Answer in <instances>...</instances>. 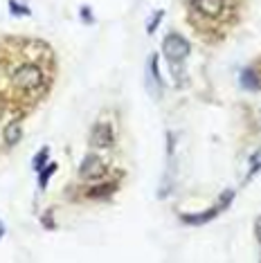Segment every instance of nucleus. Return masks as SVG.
Masks as SVG:
<instances>
[{
	"label": "nucleus",
	"instance_id": "12",
	"mask_svg": "<svg viewBox=\"0 0 261 263\" xmlns=\"http://www.w3.org/2000/svg\"><path fill=\"white\" fill-rule=\"evenodd\" d=\"M162 16H164V11H162V9H158L156 14H153L151 23H149V25H146V32H149V34H153V32H156V29H158V25H160V21H162Z\"/></svg>",
	"mask_w": 261,
	"mask_h": 263
},
{
	"label": "nucleus",
	"instance_id": "15",
	"mask_svg": "<svg viewBox=\"0 0 261 263\" xmlns=\"http://www.w3.org/2000/svg\"><path fill=\"white\" fill-rule=\"evenodd\" d=\"M81 16H84V21H86V23H90V21H92V18H90V9H88V7L81 9Z\"/></svg>",
	"mask_w": 261,
	"mask_h": 263
},
{
	"label": "nucleus",
	"instance_id": "13",
	"mask_svg": "<svg viewBox=\"0 0 261 263\" xmlns=\"http://www.w3.org/2000/svg\"><path fill=\"white\" fill-rule=\"evenodd\" d=\"M9 9L14 11L16 16H27V14H29V9H27V7H21V5H18V3H14V0L9 3Z\"/></svg>",
	"mask_w": 261,
	"mask_h": 263
},
{
	"label": "nucleus",
	"instance_id": "1",
	"mask_svg": "<svg viewBox=\"0 0 261 263\" xmlns=\"http://www.w3.org/2000/svg\"><path fill=\"white\" fill-rule=\"evenodd\" d=\"M14 86L18 88H25V90H36V88L41 86V79H43V74H41L39 65H21V68H16L14 72Z\"/></svg>",
	"mask_w": 261,
	"mask_h": 263
},
{
	"label": "nucleus",
	"instance_id": "9",
	"mask_svg": "<svg viewBox=\"0 0 261 263\" xmlns=\"http://www.w3.org/2000/svg\"><path fill=\"white\" fill-rule=\"evenodd\" d=\"M241 83L248 88V90H257L259 88V79H257V74H254L252 70H246V72L241 74Z\"/></svg>",
	"mask_w": 261,
	"mask_h": 263
},
{
	"label": "nucleus",
	"instance_id": "11",
	"mask_svg": "<svg viewBox=\"0 0 261 263\" xmlns=\"http://www.w3.org/2000/svg\"><path fill=\"white\" fill-rule=\"evenodd\" d=\"M54 171H57V164H47L45 169L41 171V176H39V184H41V187H45L47 180H50V176H52Z\"/></svg>",
	"mask_w": 261,
	"mask_h": 263
},
{
	"label": "nucleus",
	"instance_id": "6",
	"mask_svg": "<svg viewBox=\"0 0 261 263\" xmlns=\"http://www.w3.org/2000/svg\"><path fill=\"white\" fill-rule=\"evenodd\" d=\"M218 212H223V207L216 202V207L207 209L205 214H196V216H192V214H187V216H182V223H189V225H203V223H210V220L214 218Z\"/></svg>",
	"mask_w": 261,
	"mask_h": 263
},
{
	"label": "nucleus",
	"instance_id": "17",
	"mask_svg": "<svg viewBox=\"0 0 261 263\" xmlns=\"http://www.w3.org/2000/svg\"><path fill=\"white\" fill-rule=\"evenodd\" d=\"M5 236V225H3V220H0V238Z\"/></svg>",
	"mask_w": 261,
	"mask_h": 263
},
{
	"label": "nucleus",
	"instance_id": "10",
	"mask_svg": "<svg viewBox=\"0 0 261 263\" xmlns=\"http://www.w3.org/2000/svg\"><path fill=\"white\" fill-rule=\"evenodd\" d=\"M47 155H50V148L43 146V148H41V151L36 153V158H34V162H32L34 171H41V169H43V166L47 164Z\"/></svg>",
	"mask_w": 261,
	"mask_h": 263
},
{
	"label": "nucleus",
	"instance_id": "8",
	"mask_svg": "<svg viewBox=\"0 0 261 263\" xmlns=\"http://www.w3.org/2000/svg\"><path fill=\"white\" fill-rule=\"evenodd\" d=\"M5 142H7V146H16L18 144V140L23 137V126H21V122H11L5 126Z\"/></svg>",
	"mask_w": 261,
	"mask_h": 263
},
{
	"label": "nucleus",
	"instance_id": "3",
	"mask_svg": "<svg viewBox=\"0 0 261 263\" xmlns=\"http://www.w3.org/2000/svg\"><path fill=\"white\" fill-rule=\"evenodd\" d=\"M106 171V166L102 162V158H97V155H88L84 160V164H81L79 169V176L84 178V180H92V178H102Z\"/></svg>",
	"mask_w": 261,
	"mask_h": 263
},
{
	"label": "nucleus",
	"instance_id": "14",
	"mask_svg": "<svg viewBox=\"0 0 261 263\" xmlns=\"http://www.w3.org/2000/svg\"><path fill=\"white\" fill-rule=\"evenodd\" d=\"M113 187H110V184H106V187H97V189H90V191H88V194H90V196H104L106 194V191H110Z\"/></svg>",
	"mask_w": 261,
	"mask_h": 263
},
{
	"label": "nucleus",
	"instance_id": "5",
	"mask_svg": "<svg viewBox=\"0 0 261 263\" xmlns=\"http://www.w3.org/2000/svg\"><path fill=\"white\" fill-rule=\"evenodd\" d=\"M194 9L200 11V14H205V16L216 18V16H221V11H223V0H194Z\"/></svg>",
	"mask_w": 261,
	"mask_h": 263
},
{
	"label": "nucleus",
	"instance_id": "16",
	"mask_svg": "<svg viewBox=\"0 0 261 263\" xmlns=\"http://www.w3.org/2000/svg\"><path fill=\"white\" fill-rule=\"evenodd\" d=\"M254 230H257V236H259V241H261V218L257 220V225H254Z\"/></svg>",
	"mask_w": 261,
	"mask_h": 263
},
{
	"label": "nucleus",
	"instance_id": "7",
	"mask_svg": "<svg viewBox=\"0 0 261 263\" xmlns=\"http://www.w3.org/2000/svg\"><path fill=\"white\" fill-rule=\"evenodd\" d=\"M146 83L156 90H160V86H162V79H160V72H158V57H151V61H149V70H146Z\"/></svg>",
	"mask_w": 261,
	"mask_h": 263
},
{
	"label": "nucleus",
	"instance_id": "2",
	"mask_svg": "<svg viewBox=\"0 0 261 263\" xmlns=\"http://www.w3.org/2000/svg\"><path fill=\"white\" fill-rule=\"evenodd\" d=\"M162 52L171 63H178V61H182V59H187L189 43L182 36H178V34H169V36L162 41Z\"/></svg>",
	"mask_w": 261,
	"mask_h": 263
},
{
	"label": "nucleus",
	"instance_id": "4",
	"mask_svg": "<svg viewBox=\"0 0 261 263\" xmlns=\"http://www.w3.org/2000/svg\"><path fill=\"white\" fill-rule=\"evenodd\" d=\"M90 142L95 146H110L113 144V130L108 124H97V126L92 128V133H90Z\"/></svg>",
	"mask_w": 261,
	"mask_h": 263
}]
</instances>
